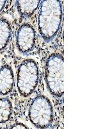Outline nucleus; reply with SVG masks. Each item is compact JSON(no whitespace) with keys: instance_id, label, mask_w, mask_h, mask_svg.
Masks as SVG:
<instances>
[{"instance_id":"nucleus-1","label":"nucleus","mask_w":96,"mask_h":129,"mask_svg":"<svg viewBox=\"0 0 96 129\" xmlns=\"http://www.w3.org/2000/svg\"><path fill=\"white\" fill-rule=\"evenodd\" d=\"M40 5L38 32L44 41L50 42L60 30L64 14L62 3L58 0H44Z\"/></svg>"},{"instance_id":"nucleus-2","label":"nucleus","mask_w":96,"mask_h":129,"mask_svg":"<svg viewBox=\"0 0 96 129\" xmlns=\"http://www.w3.org/2000/svg\"><path fill=\"white\" fill-rule=\"evenodd\" d=\"M64 56L60 53H52L46 63L45 81L48 90L55 98L64 95Z\"/></svg>"},{"instance_id":"nucleus-3","label":"nucleus","mask_w":96,"mask_h":129,"mask_svg":"<svg viewBox=\"0 0 96 129\" xmlns=\"http://www.w3.org/2000/svg\"><path fill=\"white\" fill-rule=\"evenodd\" d=\"M39 79L38 63L33 59H26L19 64L17 71V88L24 98L30 96L36 90Z\"/></svg>"},{"instance_id":"nucleus-4","label":"nucleus","mask_w":96,"mask_h":129,"mask_svg":"<svg viewBox=\"0 0 96 129\" xmlns=\"http://www.w3.org/2000/svg\"><path fill=\"white\" fill-rule=\"evenodd\" d=\"M31 123L38 128H46L54 120V111L48 97L40 95L32 101L28 110Z\"/></svg>"},{"instance_id":"nucleus-5","label":"nucleus","mask_w":96,"mask_h":129,"mask_svg":"<svg viewBox=\"0 0 96 129\" xmlns=\"http://www.w3.org/2000/svg\"><path fill=\"white\" fill-rule=\"evenodd\" d=\"M36 34L34 26L26 22L20 25L16 35V47L21 54H28L34 50L36 45Z\"/></svg>"},{"instance_id":"nucleus-6","label":"nucleus","mask_w":96,"mask_h":129,"mask_svg":"<svg viewBox=\"0 0 96 129\" xmlns=\"http://www.w3.org/2000/svg\"><path fill=\"white\" fill-rule=\"evenodd\" d=\"M15 77L12 66L4 64L0 67V95H6L13 90Z\"/></svg>"},{"instance_id":"nucleus-7","label":"nucleus","mask_w":96,"mask_h":129,"mask_svg":"<svg viewBox=\"0 0 96 129\" xmlns=\"http://www.w3.org/2000/svg\"><path fill=\"white\" fill-rule=\"evenodd\" d=\"M40 2V1H16V6L20 16L30 18L36 12Z\"/></svg>"},{"instance_id":"nucleus-8","label":"nucleus","mask_w":96,"mask_h":129,"mask_svg":"<svg viewBox=\"0 0 96 129\" xmlns=\"http://www.w3.org/2000/svg\"><path fill=\"white\" fill-rule=\"evenodd\" d=\"M12 28L10 21L4 18H0V51L5 49L12 37Z\"/></svg>"},{"instance_id":"nucleus-9","label":"nucleus","mask_w":96,"mask_h":129,"mask_svg":"<svg viewBox=\"0 0 96 129\" xmlns=\"http://www.w3.org/2000/svg\"><path fill=\"white\" fill-rule=\"evenodd\" d=\"M13 113V105L8 98H0V123L4 124L8 121Z\"/></svg>"},{"instance_id":"nucleus-10","label":"nucleus","mask_w":96,"mask_h":129,"mask_svg":"<svg viewBox=\"0 0 96 129\" xmlns=\"http://www.w3.org/2000/svg\"><path fill=\"white\" fill-rule=\"evenodd\" d=\"M10 128H28V127L22 123H17L10 126Z\"/></svg>"},{"instance_id":"nucleus-11","label":"nucleus","mask_w":96,"mask_h":129,"mask_svg":"<svg viewBox=\"0 0 96 129\" xmlns=\"http://www.w3.org/2000/svg\"><path fill=\"white\" fill-rule=\"evenodd\" d=\"M6 1L5 0H3V1H0V12H2V10L4 9V6H5V5H6Z\"/></svg>"},{"instance_id":"nucleus-12","label":"nucleus","mask_w":96,"mask_h":129,"mask_svg":"<svg viewBox=\"0 0 96 129\" xmlns=\"http://www.w3.org/2000/svg\"><path fill=\"white\" fill-rule=\"evenodd\" d=\"M2 128V127H1V126H0V128Z\"/></svg>"}]
</instances>
